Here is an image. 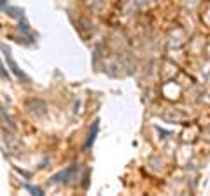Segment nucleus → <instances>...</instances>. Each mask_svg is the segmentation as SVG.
I'll use <instances>...</instances> for the list:
<instances>
[{"mask_svg": "<svg viewBox=\"0 0 210 196\" xmlns=\"http://www.w3.org/2000/svg\"><path fill=\"white\" fill-rule=\"evenodd\" d=\"M77 170H79V165H77V163H72V165L67 166L65 170H61V172H58V174H54L53 177H51V182L53 184H67V182H70L72 179H74V175L77 174Z\"/></svg>", "mask_w": 210, "mask_h": 196, "instance_id": "nucleus-2", "label": "nucleus"}, {"mask_svg": "<svg viewBox=\"0 0 210 196\" xmlns=\"http://www.w3.org/2000/svg\"><path fill=\"white\" fill-rule=\"evenodd\" d=\"M98 130H100V121L96 119L93 123V126H91V130H90V135H88V140H86V144H84V149H91V147H93L95 140H96V135H98Z\"/></svg>", "mask_w": 210, "mask_h": 196, "instance_id": "nucleus-4", "label": "nucleus"}, {"mask_svg": "<svg viewBox=\"0 0 210 196\" xmlns=\"http://www.w3.org/2000/svg\"><path fill=\"white\" fill-rule=\"evenodd\" d=\"M0 51H2V54H4V61H5V65H7V68H9V70L14 74V77H16L18 81H21V82H25V84H30V82H32L30 76H27V74H25V72L19 68V65L16 63V60L12 58V53H11V49L7 47L5 44H0Z\"/></svg>", "mask_w": 210, "mask_h": 196, "instance_id": "nucleus-1", "label": "nucleus"}, {"mask_svg": "<svg viewBox=\"0 0 210 196\" xmlns=\"http://www.w3.org/2000/svg\"><path fill=\"white\" fill-rule=\"evenodd\" d=\"M0 77H2V79H7V81H9V72H7V68H5L2 63H0Z\"/></svg>", "mask_w": 210, "mask_h": 196, "instance_id": "nucleus-6", "label": "nucleus"}, {"mask_svg": "<svg viewBox=\"0 0 210 196\" xmlns=\"http://www.w3.org/2000/svg\"><path fill=\"white\" fill-rule=\"evenodd\" d=\"M0 11L5 12L7 16H11V18H14V19H21L23 18V9L11 5L7 0H0Z\"/></svg>", "mask_w": 210, "mask_h": 196, "instance_id": "nucleus-3", "label": "nucleus"}, {"mask_svg": "<svg viewBox=\"0 0 210 196\" xmlns=\"http://www.w3.org/2000/svg\"><path fill=\"white\" fill-rule=\"evenodd\" d=\"M25 189H27V191H30L32 194H37V196H42V194H44V189H40V187H37V186L25 184Z\"/></svg>", "mask_w": 210, "mask_h": 196, "instance_id": "nucleus-5", "label": "nucleus"}]
</instances>
